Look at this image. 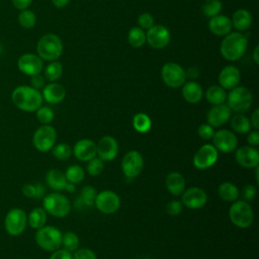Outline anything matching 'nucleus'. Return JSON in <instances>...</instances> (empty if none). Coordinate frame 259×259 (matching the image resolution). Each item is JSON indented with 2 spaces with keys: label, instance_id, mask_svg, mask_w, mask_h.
<instances>
[{
  "label": "nucleus",
  "instance_id": "1",
  "mask_svg": "<svg viewBox=\"0 0 259 259\" xmlns=\"http://www.w3.org/2000/svg\"><path fill=\"white\" fill-rule=\"evenodd\" d=\"M12 102L23 111H36L42 104L41 93L30 86H18L11 94Z\"/></svg>",
  "mask_w": 259,
  "mask_h": 259
},
{
  "label": "nucleus",
  "instance_id": "2",
  "mask_svg": "<svg viewBox=\"0 0 259 259\" xmlns=\"http://www.w3.org/2000/svg\"><path fill=\"white\" fill-rule=\"evenodd\" d=\"M248 46L247 37L241 32H230L221 44V54L228 61H237L243 57Z\"/></svg>",
  "mask_w": 259,
  "mask_h": 259
},
{
  "label": "nucleus",
  "instance_id": "3",
  "mask_svg": "<svg viewBox=\"0 0 259 259\" xmlns=\"http://www.w3.org/2000/svg\"><path fill=\"white\" fill-rule=\"evenodd\" d=\"M37 56L41 60L56 61L63 53V44L61 38L54 34L48 33L42 35L36 45Z\"/></svg>",
  "mask_w": 259,
  "mask_h": 259
},
{
  "label": "nucleus",
  "instance_id": "4",
  "mask_svg": "<svg viewBox=\"0 0 259 259\" xmlns=\"http://www.w3.org/2000/svg\"><path fill=\"white\" fill-rule=\"evenodd\" d=\"M42 206L47 213L55 218L67 217L72 208L69 198L60 192H52L46 195L42 199Z\"/></svg>",
  "mask_w": 259,
  "mask_h": 259
},
{
  "label": "nucleus",
  "instance_id": "5",
  "mask_svg": "<svg viewBox=\"0 0 259 259\" xmlns=\"http://www.w3.org/2000/svg\"><path fill=\"white\" fill-rule=\"evenodd\" d=\"M229 217L231 222L238 228L246 229L253 223L254 212L248 201L235 200L229 209Z\"/></svg>",
  "mask_w": 259,
  "mask_h": 259
},
{
  "label": "nucleus",
  "instance_id": "6",
  "mask_svg": "<svg viewBox=\"0 0 259 259\" xmlns=\"http://www.w3.org/2000/svg\"><path fill=\"white\" fill-rule=\"evenodd\" d=\"M227 105L237 113L247 111L253 102L252 92L244 86H236L227 95Z\"/></svg>",
  "mask_w": 259,
  "mask_h": 259
},
{
  "label": "nucleus",
  "instance_id": "7",
  "mask_svg": "<svg viewBox=\"0 0 259 259\" xmlns=\"http://www.w3.org/2000/svg\"><path fill=\"white\" fill-rule=\"evenodd\" d=\"M62 233L53 226H44L35 233V242L39 248L46 251L53 252L59 249L62 245Z\"/></svg>",
  "mask_w": 259,
  "mask_h": 259
},
{
  "label": "nucleus",
  "instance_id": "8",
  "mask_svg": "<svg viewBox=\"0 0 259 259\" xmlns=\"http://www.w3.org/2000/svg\"><path fill=\"white\" fill-rule=\"evenodd\" d=\"M57 132L50 124L40 125L33 134L32 143L34 148L39 152H49L56 145Z\"/></svg>",
  "mask_w": 259,
  "mask_h": 259
},
{
  "label": "nucleus",
  "instance_id": "9",
  "mask_svg": "<svg viewBox=\"0 0 259 259\" xmlns=\"http://www.w3.org/2000/svg\"><path fill=\"white\" fill-rule=\"evenodd\" d=\"M27 226V214L21 208L10 209L4 220V228L11 236H18L22 234Z\"/></svg>",
  "mask_w": 259,
  "mask_h": 259
},
{
  "label": "nucleus",
  "instance_id": "10",
  "mask_svg": "<svg viewBox=\"0 0 259 259\" xmlns=\"http://www.w3.org/2000/svg\"><path fill=\"white\" fill-rule=\"evenodd\" d=\"M161 77L167 86L171 88H178L185 83L186 74L180 65L169 62L162 67Z\"/></svg>",
  "mask_w": 259,
  "mask_h": 259
},
{
  "label": "nucleus",
  "instance_id": "11",
  "mask_svg": "<svg viewBox=\"0 0 259 259\" xmlns=\"http://www.w3.org/2000/svg\"><path fill=\"white\" fill-rule=\"evenodd\" d=\"M144 168V158L142 154L136 150H131L124 154L121 160V170L123 174L130 178H136Z\"/></svg>",
  "mask_w": 259,
  "mask_h": 259
},
{
  "label": "nucleus",
  "instance_id": "12",
  "mask_svg": "<svg viewBox=\"0 0 259 259\" xmlns=\"http://www.w3.org/2000/svg\"><path fill=\"white\" fill-rule=\"evenodd\" d=\"M94 205L97 209L105 214L115 212L120 206L119 196L112 190H102L97 193Z\"/></svg>",
  "mask_w": 259,
  "mask_h": 259
},
{
  "label": "nucleus",
  "instance_id": "13",
  "mask_svg": "<svg viewBox=\"0 0 259 259\" xmlns=\"http://www.w3.org/2000/svg\"><path fill=\"white\" fill-rule=\"evenodd\" d=\"M218 150L210 144L202 145L193 156V165L200 170L213 166L218 161Z\"/></svg>",
  "mask_w": 259,
  "mask_h": 259
},
{
  "label": "nucleus",
  "instance_id": "14",
  "mask_svg": "<svg viewBox=\"0 0 259 259\" xmlns=\"http://www.w3.org/2000/svg\"><path fill=\"white\" fill-rule=\"evenodd\" d=\"M213 147L218 152L232 153L238 146V139L236 135L229 130H219L214 132L212 137Z\"/></svg>",
  "mask_w": 259,
  "mask_h": 259
},
{
  "label": "nucleus",
  "instance_id": "15",
  "mask_svg": "<svg viewBox=\"0 0 259 259\" xmlns=\"http://www.w3.org/2000/svg\"><path fill=\"white\" fill-rule=\"evenodd\" d=\"M146 41L153 49H164L170 42V32L164 25H153L146 33Z\"/></svg>",
  "mask_w": 259,
  "mask_h": 259
},
{
  "label": "nucleus",
  "instance_id": "16",
  "mask_svg": "<svg viewBox=\"0 0 259 259\" xmlns=\"http://www.w3.org/2000/svg\"><path fill=\"white\" fill-rule=\"evenodd\" d=\"M181 202L188 208L198 209L202 207L207 200L206 192L200 187H190L181 194Z\"/></svg>",
  "mask_w": 259,
  "mask_h": 259
},
{
  "label": "nucleus",
  "instance_id": "17",
  "mask_svg": "<svg viewBox=\"0 0 259 259\" xmlns=\"http://www.w3.org/2000/svg\"><path fill=\"white\" fill-rule=\"evenodd\" d=\"M97 156L105 161H112L118 153V144L113 137L104 136L96 144Z\"/></svg>",
  "mask_w": 259,
  "mask_h": 259
},
{
  "label": "nucleus",
  "instance_id": "18",
  "mask_svg": "<svg viewBox=\"0 0 259 259\" xmlns=\"http://www.w3.org/2000/svg\"><path fill=\"white\" fill-rule=\"evenodd\" d=\"M237 163L244 168H255L259 164V152L255 147H240L235 154Z\"/></svg>",
  "mask_w": 259,
  "mask_h": 259
},
{
  "label": "nucleus",
  "instance_id": "19",
  "mask_svg": "<svg viewBox=\"0 0 259 259\" xmlns=\"http://www.w3.org/2000/svg\"><path fill=\"white\" fill-rule=\"evenodd\" d=\"M17 67L25 75L32 76L41 72L44 63L42 60L34 54H24L18 59Z\"/></svg>",
  "mask_w": 259,
  "mask_h": 259
},
{
  "label": "nucleus",
  "instance_id": "20",
  "mask_svg": "<svg viewBox=\"0 0 259 259\" xmlns=\"http://www.w3.org/2000/svg\"><path fill=\"white\" fill-rule=\"evenodd\" d=\"M231 114L232 110L227 104H217L208 110L206 114V120L207 123L210 124L212 127H219L227 123V121L231 117Z\"/></svg>",
  "mask_w": 259,
  "mask_h": 259
},
{
  "label": "nucleus",
  "instance_id": "21",
  "mask_svg": "<svg viewBox=\"0 0 259 259\" xmlns=\"http://www.w3.org/2000/svg\"><path fill=\"white\" fill-rule=\"evenodd\" d=\"M72 152L74 156L83 162H88L92 158H94L96 153V144L94 141L89 139L79 140L73 147Z\"/></svg>",
  "mask_w": 259,
  "mask_h": 259
},
{
  "label": "nucleus",
  "instance_id": "22",
  "mask_svg": "<svg viewBox=\"0 0 259 259\" xmlns=\"http://www.w3.org/2000/svg\"><path fill=\"white\" fill-rule=\"evenodd\" d=\"M241 79V74L238 68L235 66L229 65L223 68V70L219 74V83L220 86L225 90H231L238 86Z\"/></svg>",
  "mask_w": 259,
  "mask_h": 259
},
{
  "label": "nucleus",
  "instance_id": "23",
  "mask_svg": "<svg viewBox=\"0 0 259 259\" xmlns=\"http://www.w3.org/2000/svg\"><path fill=\"white\" fill-rule=\"evenodd\" d=\"M231 19L225 15L218 14L210 17L208 21V29L210 32L218 36H225L232 30Z\"/></svg>",
  "mask_w": 259,
  "mask_h": 259
},
{
  "label": "nucleus",
  "instance_id": "24",
  "mask_svg": "<svg viewBox=\"0 0 259 259\" xmlns=\"http://www.w3.org/2000/svg\"><path fill=\"white\" fill-rule=\"evenodd\" d=\"M42 99L47 102L56 104L63 101L66 97V89L62 84L52 82L46 85L42 89Z\"/></svg>",
  "mask_w": 259,
  "mask_h": 259
},
{
  "label": "nucleus",
  "instance_id": "25",
  "mask_svg": "<svg viewBox=\"0 0 259 259\" xmlns=\"http://www.w3.org/2000/svg\"><path fill=\"white\" fill-rule=\"evenodd\" d=\"M165 183L168 191L174 196L181 195L185 190V186H186V181L184 176L181 173L176 171L170 172L166 176Z\"/></svg>",
  "mask_w": 259,
  "mask_h": 259
},
{
  "label": "nucleus",
  "instance_id": "26",
  "mask_svg": "<svg viewBox=\"0 0 259 259\" xmlns=\"http://www.w3.org/2000/svg\"><path fill=\"white\" fill-rule=\"evenodd\" d=\"M203 95L201 86L195 81H188L183 84L182 96L189 103H198Z\"/></svg>",
  "mask_w": 259,
  "mask_h": 259
},
{
  "label": "nucleus",
  "instance_id": "27",
  "mask_svg": "<svg viewBox=\"0 0 259 259\" xmlns=\"http://www.w3.org/2000/svg\"><path fill=\"white\" fill-rule=\"evenodd\" d=\"M232 26H234L239 31L247 30L252 22L251 13L246 9H238L234 12L232 19Z\"/></svg>",
  "mask_w": 259,
  "mask_h": 259
},
{
  "label": "nucleus",
  "instance_id": "28",
  "mask_svg": "<svg viewBox=\"0 0 259 259\" xmlns=\"http://www.w3.org/2000/svg\"><path fill=\"white\" fill-rule=\"evenodd\" d=\"M46 181L52 189L57 191L64 190L68 182L65 173L59 169H51L46 175Z\"/></svg>",
  "mask_w": 259,
  "mask_h": 259
},
{
  "label": "nucleus",
  "instance_id": "29",
  "mask_svg": "<svg viewBox=\"0 0 259 259\" xmlns=\"http://www.w3.org/2000/svg\"><path fill=\"white\" fill-rule=\"evenodd\" d=\"M218 193H219V196L223 200L228 201V202H233V201L237 200L239 197V194H240L238 187L234 183L229 182V181L222 182L219 185Z\"/></svg>",
  "mask_w": 259,
  "mask_h": 259
},
{
  "label": "nucleus",
  "instance_id": "30",
  "mask_svg": "<svg viewBox=\"0 0 259 259\" xmlns=\"http://www.w3.org/2000/svg\"><path fill=\"white\" fill-rule=\"evenodd\" d=\"M47 223V211L44 207L33 208L27 215V224L30 228L38 230Z\"/></svg>",
  "mask_w": 259,
  "mask_h": 259
},
{
  "label": "nucleus",
  "instance_id": "31",
  "mask_svg": "<svg viewBox=\"0 0 259 259\" xmlns=\"http://www.w3.org/2000/svg\"><path fill=\"white\" fill-rule=\"evenodd\" d=\"M205 97H206V100L213 105L222 104L227 99V92L223 87L219 85H213L206 90Z\"/></svg>",
  "mask_w": 259,
  "mask_h": 259
},
{
  "label": "nucleus",
  "instance_id": "32",
  "mask_svg": "<svg viewBox=\"0 0 259 259\" xmlns=\"http://www.w3.org/2000/svg\"><path fill=\"white\" fill-rule=\"evenodd\" d=\"M231 126L238 134H248L251 131L250 119L243 113H237L232 117Z\"/></svg>",
  "mask_w": 259,
  "mask_h": 259
},
{
  "label": "nucleus",
  "instance_id": "33",
  "mask_svg": "<svg viewBox=\"0 0 259 259\" xmlns=\"http://www.w3.org/2000/svg\"><path fill=\"white\" fill-rule=\"evenodd\" d=\"M133 126L137 132L141 134H146L152 127V120L148 114L144 112H139L133 117Z\"/></svg>",
  "mask_w": 259,
  "mask_h": 259
},
{
  "label": "nucleus",
  "instance_id": "34",
  "mask_svg": "<svg viewBox=\"0 0 259 259\" xmlns=\"http://www.w3.org/2000/svg\"><path fill=\"white\" fill-rule=\"evenodd\" d=\"M127 41L133 48H141L146 42V33L145 31L138 26L132 27L127 33Z\"/></svg>",
  "mask_w": 259,
  "mask_h": 259
},
{
  "label": "nucleus",
  "instance_id": "35",
  "mask_svg": "<svg viewBox=\"0 0 259 259\" xmlns=\"http://www.w3.org/2000/svg\"><path fill=\"white\" fill-rule=\"evenodd\" d=\"M65 176L68 182L77 184L81 182L85 177L84 169L79 165H71L67 168L65 172Z\"/></svg>",
  "mask_w": 259,
  "mask_h": 259
},
{
  "label": "nucleus",
  "instance_id": "36",
  "mask_svg": "<svg viewBox=\"0 0 259 259\" xmlns=\"http://www.w3.org/2000/svg\"><path fill=\"white\" fill-rule=\"evenodd\" d=\"M62 245L65 250L74 252L79 248V237L74 232L68 231L62 235Z\"/></svg>",
  "mask_w": 259,
  "mask_h": 259
},
{
  "label": "nucleus",
  "instance_id": "37",
  "mask_svg": "<svg viewBox=\"0 0 259 259\" xmlns=\"http://www.w3.org/2000/svg\"><path fill=\"white\" fill-rule=\"evenodd\" d=\"M51 151H52L53 156H54L56 159L62 160V161L68 160V159L71 157V155L73 154L71 146H69V145L66 144V143H60V144L55 145V146L52 148Z\"/></svg>",
  "mask_w": 259,
  "mask_h": 259
},
{
  "label": "nucleus",
  "instance_id": "38",
  "mask_svg": "<svg viewBox=\"0 0 259 259\" xmlns=\"http://www.w3.org/2000/svg\"><path fill=\"white\" fill-rule=\"evenodd\" d=\"M62 72H63L62 64L58 61H53L46 67L45 76L49 81L54 82V81H57L61 77Z\"/></svg>",
  "mask_w": 259,
  "mask_h": 259
},
{
  "label": "nucleus",
  "instance_id": "39",
  "mask_svg": "<svg viewBox=\"0 0 259 259\" xmlns=\"http://www.w3.org/2000/svg\"><path fill=\"white\" fill-rule=\"evenodd\" d=\"M97 195L96 189L91 185H85L80 192L79 199L83 202L85 206H92L94 205V200Z\"/></svg>",
  "mask_w": 259,
  "mask_h": 259
},
{
  "label": "nucleus",
  "instance_id": "40",
  "mask_svg": "<svg viewBox=\"0 0 259 259\" xmlns=\"http://www.w3.org/2000/svg\"><path fill=\"white\" fill-rule=\"evenodd\" d=\"M222 10V3L220 0H209L205 1L201 7V11L204 16L212 17L220 14Z\"/></svg>",
  "mask_w": 259,
  "mask_h": 259
},
{
  "label": "nucleus",
  "instance_id": "41",
  "mask_svg": "<svg viewBox=\"0 0 259 259\" xmlns=\"http://www.w3.org/2000/svg\"><path fill=\"white\" fill-rule=\"evenodd\" d=\"M36 21L35 14L31 10L24 9L18 15V23L24 28H31L34 26Z\"/></svg>",
  "mask_w": 259,
  "mask_h": 259
},
{
  "label": "nucleus",
  "instance_id": "42",
  "mask_svg": "<svg viewBox=\"0 0 259 259\" xmlns=\"http://www.w3.org/2000/svg\"><path fill=\"white\" fill-rule=\"evenodd\" d=\"M104 161L101 160L99 157H94L91 160L88 161L87 164V172L89 173V175L91 176H97L99 174L102 173V171L104 170Z\"/></svg>",
  "mask_w": 259,
  "mask_h": 259
},
{
  "label": "nucleus",
  "instance_id": "43",
  "mask_svg": "<svg viewBox=\"0 0 259 259\" xmlns=\"http://www.w3.org/2000/svg\"><path fill=\"white\" fill-rule=\"evenodd\" d=\"M36 118L42 124H50L54 119V111L48 106H40L36 110Z\"/></svg>",
  "mask_w": 259,
  "mask_h": 259
},
{
  "label": "nucleus",
  "instance_id": "44",
  "mask_svg": "<svg viewBox=\"0 0 259 259\" xmlns=\"http://www.w3.org/2000/svg\"><path fill=\"white\" fill-rule=\"evenodd\" d=\"M197 134L198 136L202 139V140H205V141H208V140H211L212 137H213V134H214V131H213V127L208 124V123H202L198 126L197 128Z\"/></svg>",
  "mask_w": 259,
  "mask_h": 259
},
{
  "label": "nucleus",
  "instance_id": "45",
  "mask_svg": "<svg viewBox=\"0 0 259 259\" xmlns=\"http://www.w3.org/2000/svg\"><path fill=\"white\" fill-rule=\"evenodd\" d=\"M73 259H97L94 251L88 248H78L74 251Z\"/></svg>",
  "mask_w": 259,
  "mask_h": 259
},
{
  "label": "nucleus",
  "instance_id": "46",
  "mask_svg": "<svg viewBox=\"0 0 259 259\" xmlns=\"http://www.w3.org/2000/svg\"><path fill=\"white\" fill-rule=\"evenodd\" d=\"M138 23L142 29H149L154 25V18L150 13H142L138 17Z\"/></svg>",
  "mask_w": 259,
  "mask_h": 259
},
{
  "label": "nucleus",
  "instance_id": "47",
  "mask_svg": "<svg viewBox=\"0 0 259 259\" xmlns=\"http://www.w3.org/2000/svg\"><path fill=\"white\" fill-rule=\"evenodd\" d=\"M183 208V204L179 200H171L166 205V212L170 215H178Z\"/></svg>",
  "mask_w": 259,
  "mask_h": 259
},
{
  "label": "nucleus",
  "instance_id": "48",
  "mask_svg": "<svg viewBox=\"0 0 259 259\" xmlns=\"http://www.w3.org/2000/svg\"><path fill=\"white\" fill-rule=\"evenodd\" d=\"M241 194H242V197L244 198V200H246V201L253 200L256 196V187L252 184H247L243 187Z\"/></svg>",
  "mask_w": 259,
  "mask_h": 259
},
{
  "label": "nucleus",
  "instance_id": "49",
  "mask_svg": "<svg viewBox=\"0 0 259 259\" xmlns=\"http://www.w3.org/2000/svg\"><path fill=\"white\" fill-rule=\"evenodd\" d=\"M50 259H73V255L71 252L63 249H57L53 251V254L51 255Z\"/></svg>",
  "mask_w": 259,
  "mask_h": 259
},
{
  "label": "nucleus",
  "instance_id": "50",
  "mask_svg": "<svg viewBox=\"0 0 259 259\" xmlns=\"http://www.w3.org/2000/svg\"><path fill=\"white\" fill-rule=\"evenodd\" d=\"M247 141H248L249 146L257 147L259 145V132H258V130L250 131L248 133V136H247Z\"/></svg>",
  "mask_w": 259,
  "mask_h": 259
},
{
  "label": "nucleus",
  "instance_id": "51",
  "mask_svg": "<svg viewBox=\"0 0 259 259\" xmlns=\"http://www.w3.org/2000/svg\"><path fill=\"white\" fill-rule=\"evenodd\" d=\"M30 82H31V87L35 88V89H40L44 87L45 85V78L39 74H35V75H32L31 76V79H30Z\"/></svg>",
  "mask_w": 259,
  "mask_h": 259
},
{
  "label": "nucleus",
  "instance_id": "52",
  "mask_svg": "<svg viewBox=\"0 0 259 259\" xmlns=\"http://www.w3.org/2000/svg\"><path fill=\"white\" fill-rule=\"evenodd\" d=\"M22 193L26 197H36V186L33 184H25L22 188Z\"/></svg>",
  "mask_w": 259,
  "mask_h": 259
},
{
  "label": "nucleus",
  "instance_id": "53",
  "mask_svg": "<svg viewBox=\"0 0 259 259\" xmlns=\"http://www.w3.org/2000/svg\"><path fill=\"white\" fill-rule=\"evenodd\" d=\"M31 1L32 0H12V4L16 9L24 10L31 4Z\"/></svg>",
  "mask_w": 259,
  "mask_h": 259
},
{
  "label": "nucleus",
  "instance_id": "54",
  "mask_svg": "<svg viewBox=\"0 0 259 259\" xmlns=\"http://www.w3.org/2000/svg\"><path fill=\"white\" fill-rule=\"evenodd\" d=\"M250 123L251 126H253L255 130L259 128V109H255L251 115V119H250Z\"/></svg>",
  "mask_w": 259,
  "mask_h": 259
},
{
  "label": "nucleus",
  "instance_id": "55",
  "mask_svg": "<svg viewBox=\"0 0 259 259\" xmlns=\"http://www.w3.org/2000/svg\"><path fill=\"white\" fill-rule=\"evenodd\" d=\"M70 0H52L53 4L57 7V8H63L65 7Z\"/></svg>",
  "mask_w": 259,
  "mask_h": 259
},
{
  "label": "nucleus",
  "instance_id": "56",
  "mask_svg": "<svg viewBox=\"0 0 259 259\" xmlns=\"http://www.w3.org/2000/svg\"><path fill=\"white\" fill-rule=\"evenodd\" d=\"M186 77H190V78H196L198 76V70L196 68H191L189 69L187 72H185Z\"/></svg>",
  "mask_w": 259,
  "mask_h": 259
},
{
  "label": "nucleus",
  "instance_id": "57",
  "mask_svg": "<svg viewBox=\"0 0 259 259\" xmlns=\"http://www.w3.org/2000/svg\"><path fill=\"white\" fill-rule=\"evenodd\" d=\"M36 197H41L45 193V187L41 184H36Z\"/></svg>",
  "mask_w": 259,
  "mask_h": 259
},
{
  "label": "nucleus",
  "instance_id": "58",
  "mask_svg": "<svg viewBox=\"0 0 259 259\" xmlns=\"http://www.w3.org/2000/svg\"><path fill=\"white\" fill-rule=\"evenodd\" d=\"M258 50H259V47L256 46L254 51H253V60L255 62V64H259V56H258Z\"/></svg>",
  "mask_w": 259,
  "mask_h": 259
},
{
  "label": "nucleus",
  "instance_id": "59",
  "mask_svg": "<svg viewBox=\"0 0 259 259\" xmlns=\"http://www.w3.org/2000/svg\"><path fill=\"white\" fill-rule=\"evenodd\" d=\"M76 189V186L74 183H71V182H67L66 186H65V190H67L68 192H74Z\"/></svg>",
  "mask_w": 259,
  "mask_h": 259
},
{
  "label": "nucleus",
  "instance_id": "60",
  "mask_svg": "<svg viewBox=\"0 0 259 259\" xmlns=\"http://www.w3.org/2000/svg\"><path fill=\"white\" fill-rule=\"evenodd\" d=\"M2 49H3V47H2V44L0 42V54L2 53Z\"/></svg>",
  "mask_w": 259,
  "mask_h": 259
},
{
  "label": "nucleus",
  "instance_id": "61",
  "mask_svg": "<svg viewBox=\"0 0 259 259\" xmlns=\"http://www.w3.org/2000/svg\"><path fill=\"white\" fill-rule=\"evenodd\" d=\"M142 259H151V258H149V257H145V258H142Z\"/></svg>",
  "mask_w": 259,
  "mask_h": 259
},
{
  "label": "nucleus",
  "instance_id": "62",
  "mask_svg": "<svg viewBox=\"0 0 259 259\" xmlns=\"http://www.w3.org/2000/svg\"><path fill=\"white\" fill-rule=\"evenodd\" d=\"M204 1H209V0H204Z\"/></svg>",
  "mask_w": 259,
  "mask_h": 259
}]
</instances>
